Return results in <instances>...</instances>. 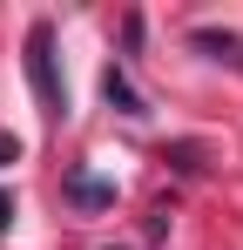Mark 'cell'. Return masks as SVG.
<instances>
[{
	"label": "cell",
	"instance_id": "2",
	"mask_svg": "<svg viewBox=\"0 0 243 250\" xmlns=\"http://www.w3.org/2000/svg\"><path fill=\"white\" fill-rule=\"evenodd\" d=\"M101 95H108V108H115V115H128V122H135V115H149V102L135 95V82H128L122 68H108V75H101Z\"/></svg>",
	"mask_w": 243,
	"mask_h": 250
},
{
	"label": "cell",
	"instance_id": "5",
	"mask_svg": "<svg viewBox=\"0 0 243 250\" xmlns=\"http://www.w3.org/2000/svg\"><path fill=\"white\" fill-rule=\"evenodd\" d=\"M196 47H202V54H237V41H230V34H209V27L196 34Z\"/></svg>",
	"mask_w": 243,
	"mask_h": 250
},
{
	"label": "cell",
	"instance_id": "6",
	"mask_svg": "<svg viewBox=\"0 0 243 250\" xmlns=\"http://www.w3.org/2000/svg\"><path fill=\"white\" fill-rule=\"evenodd\" d=\"M14 156H20V135H7V128H0V169L14 163Z\"/></svg>",
	"mask_w": 243,
	"mask_h": 250
},
{
	"label": "cell",
	"instance_id": "1",
	"mask_svg": "<svg viewBox=\"0 0 243 250\" xmlns=\"http://www.w3.org/2000/svg\"><path fill=\"white\" fill-rule=\"evenodd\" d=\"M27 82H34L40 115L61 122V115H68V88H61V68H54V27H47V21L27 27Z\"/></svg>",
	"mask_w": 243,
	"mask_h": 250
},
{
	"label": "cell",
	"instance_id": "7",
	"mask_svg": "<svg viewBox=\"0 0 243 250\" xmlns=\"http://www.w3.org/2000/svg\"><path fill=\"white\" fill-rule=\"evenodd\" d=\"M7 223H14V196L0 189V237H7Z\"/></svg>",
	"mask_w": 243,
	"mask_h": 250
},
{
	"label": "cell",
	"instance_id": "4",
	"mask_svg": "<svg viewBox=\"0 0 243 250\" xmlns=\"http://www.w3.org/2000/svg\"><path fill=\"white\" fill-rule=\"evenodd\" d=\"M169 163L182 169V176H196V169H202V149H196V142H176V149H169Z\"/></svg>",
	"mask_w": 243,
	"mask_h": 250
},
{
	"label": "cell",
	"instance_id": "3",
	"mask_svg": "<svg viewBox=\"0 0 243 250\" xmlns=\"http://www.w3.org/2000/svg\"><path fill=\"white\" fill-rule=\"evenodd\" d=\"M68 196L81 209H108L115 203V183H101V176H68Z\"/></svg>",
	"mask_w": 243,
	"mask_h": 250
}]
</instances>
